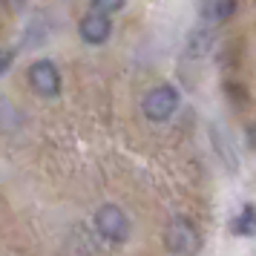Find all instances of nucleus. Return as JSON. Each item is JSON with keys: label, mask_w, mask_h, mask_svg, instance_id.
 <instances>
[{"label": "nucleus", "mask_w": 256, "mask_h": 256, "mask_svg": "<svg viewBox=\"0 0 256 256\" xmlns=\"http://www.w3.org/2000/svg\"><path fill=\"white\" fill-rule=\"evenodd\" d=\"M92 224L98 230V236L112 244H124L130 239V233H132V222L118 204H101L95 210Z\"/></svg>", "instance_id": "3"}, {"label": "nucleus", "mask_w": 256, "mask_h": 256, "mask_svg": "<svg viewBox=\"0 0 256 256\" xmlns=\"http://www.w3.org/2000/svg\"><path fill=\"white\" fill-rule=\"evenodd\" d=\"M244 138H248V144L256 150V121H254V124H248V130H244Z\"/></svg>", "instance_id": "11"}, {"label": "nucleus", "mask_w": 256, "mask_h": 256, "mask_svg": "<svg viewBox=\"0 0 256 256\" xmlns=\"http://www.w3.org/2000/svg\"><path fill=\"white\" fill-rule=\"evenodd\" d=\"M9 3H12V9H24L29 0H9Z\"/></svg>", "instance_id": "12"}, {"label": "nucleus", "mask_w": 256, "mask_h": 256, "mask_svg": "<svg viewBox=\"0 0 256 256\" xmlns=\"http://www.w3.org/2000/svg\"><path fill=\"white\" fill-rule=\"evenodd\" d=\"M78 35H81V40L90 44V46H104L106 40L112 38V14L90 9V12L78 20Z\"/></svg>", "instance_id": "5"}, {"label": "nucleus", "mask_w": 256, "mask_h": 256, "mask_svg": "<svg viewBox=\"0 0 256 256\" xmlns=\"http://www.w3.org/2000/svg\"><path fill=\"white\" fill-rule=\"evenodd\" d=\"M202 230L187 216H173L164 228V248L173 256H198L202 250Z\"/></svg>", "instance_id": "1"}, {"label": "nucleus", "mask_w": 256, "mask_h": 256, "mask_svg": "<svg viewBox=\"0 0 256 256\" xmlns=\"http://www.w3.org/2000/svg\"><path fill=\"white\" fill-rule=\"evenodd\" d=\"M178 104H182V95L173 84H156L150 92L141 98V112L152 124H164L176 116Z\"/></svg>", "instance_id": "2"}, {"label": "nucleus", "mask_w": 256, "mask_h": 256, "mask_svg": "<svg viewBox=\"0 0 256 256\" xmlns=\"http://www.w3.org/2000/svg\"><path fill=\"white\" fill-rule=\"evenodd\" d=\"M12 64H14V49H0V78L9 72Z\"/></svg>", "instance_id": "10"}, {"label": "nucleus", "mask_w": 256, "mask_h": 256, "mask_svg": "<svg viewBox=\"0 0 256 256\" xmlns=\"http://www.w3.org/2000/svg\"><path fill=\"white\" fill-rule=\"evenodd\" d=\"M239 9V0H202L198 3V14L202 20L210 26H219V24H228L233 14Z\"/></svg>", "instance_id": "6"}, {"label": "nucleus", "mask_w": 256, "mask_h": 256, "mask_svg": "<svg viewBox=\"0 0 256 256\" xmlns=\"http://www.w3.org/2000/svg\"><path fill=\"white\" fill-rule=\"evenodd\" d=\"M230 233H236V236H254L256 233V208L254 204H242L239 216L230 222Z\"/></svg>", "instance_id": "7"}, {"label": "nucleus", "mask_w": 256, "mask_h": 256, "mask_svg": "<svg viewBox=\"0 0 256 256\" xmlns=\"http://www.w3.org/2000/svg\"><path fill=\"white\" fill-rule=\"evenodd\" d=\"M26 84H29V90H32L38 98H44V101L58 98L60 90H64L58 66L49 58H38V60L29 64V70H26Z\"/></svg>", "instance_id": "4"}, {"label": "nucleus", "mask_w": 256, "mask_h": 256, "mask_svg": "<svg viewBox=\"0 0 256 256\" xmlns=\"http://www.w3.org/2000/svg\"><path fill=\"white\" fill-rule=\"evenodd\" d=\"M213 44V32L210 29H193L187 38V58H202Z\"/></svg>", "instance_id": "8"}, {"label": "nucleus", "mask_w": 256, "mask_h": 256, "mask_svg": "<svg viewBox=\"0 0 256 256\" xmlns=\"http://www.w3.org/2000/svg\"><path fill=\"white\" fill-rule=\"evenodd\" d=\"M90 3H92V9H98L104 14H118L127 6V0H90Z\"/></svg>", "instance_id": "9"}]
</instances>
